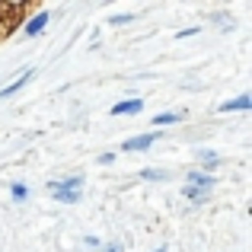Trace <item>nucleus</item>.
I'll return each instance as SVG.
<instances>
[{
    "mask_svg": "<svg viewBox=\"0 0 252 252\" xmlns=\"http://www.w3.org/2000/svg\"><path fill=\"white\" fill-rule=\"evenodd\" d=\"M154 252H169V246H157V249H154Z\"/></svg>",
    "mask_w": 252,
    "mask_h": 252,
    "instance_id": "obj_17",
    "label": "nucleus"
},
{
    "mask_svg": "<svg viewBox=\"0 0 252 252\" xmlns=\"http://www.w3.org/2000/svg\"><path fill=\"white\" fill-rule=\"evenodd\" d=\"M80 189H83V176L77 172V176H64V179H55V182H48V191L55 201L61 204H77L80 201Z\"/></svg>",
    "mask_w": 252,
    "mask_h": 252,
    "instance_id": "obj_1",
    "label": "nucleus"
},
{
    "mask_svg": "<svg viewBox=\"0 0 252 252\" xmlns=\"http://www.w3.org/2000/svg\"><path fill=\"white\" fill-rule=\"evenodd\" d=\"M198 32H201L198 26H189V29H179V32H176V38H189V35H198Z\"/></svg>",
    "mask_w": 252,
    "mask_h": 252,
    "instance_id": "obj_13",
    "label": "nucleus"
},
{
    "mask_svg": "<svg viewBox=\"0 0 252 252\" xmlns=\"http://www.w3.org/2000/svg\"><path fill=\"white\" fill-rule=\"evenodd\" d=\"M176 122H182V112H160V115L154 118L157 128H166V125H176Z\"/></svg>",
    "mask_w": 252,
    "mask_h": 252,
    "instance_id": "obj_9",
    "label": "nucleus"
},
{
    "mask_svg": "<svg viewBox=\"0 0 252 252\" xmlns=\"http://www.w3.org/2000/svg\"><path fill=\"white\" fill-rule=\"evenodd\" d=\"M249 109H252V96H249V93H243V96L227 99V102L217 105V112H249Z\"/></svg>",
    "mask_w": 252,
    "mask_h": 252,
    "instance_id": "obj_6",
    "label": "nucleus"
},
{
    "mask_svg": "<svg viewBox=\"0 0 252 252\" xmlns=\"http://www.w3.org/2000/svg\"><path fill=\"white\" fill-rule=\"evenodd\" d=\"M157 141H160V131H147V134H134V137H128V141L122 144V150H125V154H134V150H150Z\"/></svg>",
    "mask_w": 252,
    "mask_h": 252,
    "instance_id": "obj_2",
    "label": "nucleus"
},
{
    "mask_svg": "<svg viewBox=\"0 0 252 252\" xmlns=\"http://www.w3.org/2000/svg\"><path fill=\"white\" fill-rule=\"evenodd\" d=\"M144 112V99H122L112 105V115H141Z\"/></svg>",
    "mask_w": 252,
    "mask_h": 252,
    "instance_id": "obj_5",
    "label": "nucleus"
},
{
    "mask_svg": "<svg viewBox=\"0 0 252 252\" xmlns=\"http://www.w3.org/2000/svg\"><path fill=\"white\" fill-rule=\"evenodd\" d=\"M83 243H86L90 249H99V240H96V236H83Z\"/></svg>",
    "mask_w": 252,
    "mask_h": 252,
    "instance_id": "obj_15",
    "label": "nucleus"
},
{
    "mask_svg": "<svg viewBox=\"0 0 252 252\" xmlns=\"http://www.w3.org/2000/svg\"><path fill=\"white\" fill-rule=\"evenodd\" d=\"M185 185H195V189H214V176H208V172H201V169H191L189 176H185Z\"/></svg>",
    "mask_w": 252,
    "mask_h": 252,
    "instance_id": "obj_7",
    "label": "nucleus"
},
{
    "mask_svg": "<svg viewBox=\"0 0 252 252\" xmlns=\"http://www.w3.org/2000/svg\"><path fill=\"white\" fill-rule=\"evenodd\" d=\"M122 249H125V246H122V243H109V246H105L102 252H122Z\"/></svg>",
    "mask_w": 252,
    "mask_h": 252,
    "instance_id": "obj_16",
    "label": "nucleus"
},
{
    "mask_svg": "<svg viewBox=\"0 0 252 252\" xmlns=\"http://www.w3.org/2000/svg\"><path fill=\"white\" fill-rule=\"evenodd\" d=\"M182 195L189 198L191 204H201V201H208V198H211V191H208V189H195V185H185Z\"/></svg>",
    "mask_w": 252,
    "mask_h": 252,
    "instance_id": "obj_8",
    "label": "nucleus"
},
{
    "mask_svg": "<svg viewBox=\"0 0 252 252\" xmlns=\"http://www.w3.org/2000/svg\"><path fill=\"white\" fill-rule=\"evenodd\" d=\"M10 198H13L16 204H23L26 198H29V185H26V182H13V185H10Z\"/></svg>",
    "mask_w": 252,
    "mask_h": 252,
    "instance_id": "obj_10",
    "label": "nucleus"
},
{
    "mask_svg": "<svg viewBox=\"0 0 252 252\" xmlns=\"http://www.w3.org/2000/svg\"><path fill=\"white\" fill-rule=\"evenodd\" d=\"M141 179H150V182H163V179H169V172H163V169H144V172H141Z\"/></svg>",
    "mask_w": 252,
    "mask_h": 252,
    "instance_id": "obj_12",
    "label": "nucleus"
},
{
    "mask_svg": "<svg viewBox=\"0 0 252 252\" xmlns=\"http://www.w3.org/2000/svg\"><path fill=\"white\" fill-rule=\"evenodd\" d=\"M48 19H51V13H35L32 19H26V26H23V35H29V38H35V35H42V29L48 26Z\"/></svg>",
    "mask_w": 252,
    "mask_h": 252,
    "instance_id": "obj_3",
    "label": "nucleus"
},
{
    "mask_svg": "<svg viewBox=\"0 0 252 252\" xmlns=\"http://www.w3.org/2000/svg\"><path fill=\"white\" fill-rule=\"evenodd\" d=\"M99 163H102V166H109V163H115V154H102V157H99Z\"/></svg>",
    "mask_w": 252,
    "mask_h": 252,
    "instance_id": "obj_14",
    "label": "nucleus"
},
{
    "mask_svg": "<svg viewBox=\"0 0 252 252\" xmlns=\"http://www.w3.org/2000/svg\"><path fill=\"white\" fill-rule=\"evenodd\" d=\"M137 13H118V16H109V26H125V23H134Z\"/></svg>",
    "mask_w": 252,
    "mask_h": 252,
    "instance_id": "obj_11",
    "label": "nucleus"
},
{
    "mask_svg": "<svg viewBox=\"0 0 252 252\" xmlns=\"http://www.w3.org/2000/svg\"><path fill=\"white\" fill-rule=\"evenodd\" d=\"M32 77H35V70H32V67H29V70H23V74H19V77H16L13 83H6L3 90H0V99H10V96H16V93H19V90H23L26 83L32 80Z\"/></svg>",
    "mask_w": 252,
    "mask_h": 252,
    "instance_id": "obj_4",
    "label": "nucleus"
}]
</instances>
